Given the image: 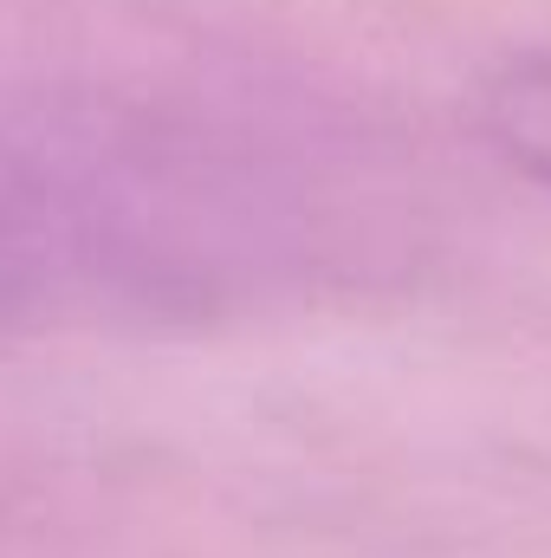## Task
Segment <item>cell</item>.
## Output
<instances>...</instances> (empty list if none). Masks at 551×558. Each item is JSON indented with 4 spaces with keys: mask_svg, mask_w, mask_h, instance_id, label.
<instances>
[{
    "mask_svg": "<svg viewBox=\"0 0 551 558\" xmlns=\"http://www.w3.org/2000/svg\"><path fill=\"white\" fill-rule=\"evenodd\" d=\"M480 124L493 149L551 189V33L519 46L480 92Z\"/></svg>",
    "mask_w": 551,
    "mask_h": 558,
    "instance_id": "6da1fadb",
    "label": "cell"
},
{
    "mask_svg": "<svg viewBox=\"0 0 551 558\" xmlns=\"http://www.w3.org/2000/svg\"><path fill=\"white\" fill-rule=\"evenodd\" d=\"M46 228V195H39V169L0 137V274H13Z\"/></svg>",
    "mask_w": 551,
    "mask_h": 558,
    "instance_id": "7a4b0ae2",
    "label": "cell"
}]
</instances>
